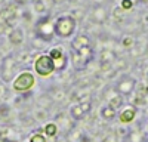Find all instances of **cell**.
Masks as SVG:
<instances>
[{
    "mask_svg": "<svg viewBox=\"0 0 148 142\" xmlns=\"http://www.w3.org/2000/svg\"><path fill=\"white\" fill-rule=\"evenodd\" d=\"M34 9H36V12H45V5H43V2L40 0V2H36L34 3Z\"/></svg>",
    "mask_w": 148,
    "mask_h": 142,
    "instance_id": "obj_17",
    "label": "cell"
},
{
    "mask_svg": "<svg viewBox=\"0 0 148 142\" xmlns=\"http://www.w3.org/2000/svg\"><path fill=\"white\" fill-rule=\"evenodd\" d=\"M70 115L74 118V120H83L86 114L82 111L80 104H74V105H71V108H70Z\"/></svg>",
    "mask_w": 148,
    "mask_h": 142,
    "instance_id": "obj_12",
    "label": "cell"
},
{
    "mask_svg": "<svg viewBox=\"0 0 148 142\" xmlns=\"http://www.w3.org/2000/svg\"><path fill=\"white\" fill-rule=\"evenodd\" d=\"M56 133H58V126L55 123H47L45 126V135L47 138H53L56 136Z\"/></svg>",
    "mask_w": 148,
    "mask_h": 142,
    "instance_id": "obj_13",
    "label": "cell"
},
{
    "mask_svg": "<svg viewBox=\"0 0 148 142\" xmlns=\"http://www.w3.org/2000/svg\"><path fill=\"white\" fill-rule=\"evenodd\" d=\"M77 22L71 15H61L53 22V31L56 37L61 39H70L76 31Z\"/></svg>",
    "mask_w": 148,
    "mask_h": 142,
    "instance_id": "obj_1",
    "label": "cell"
},
{
    "mask_svg": "<svg viewBox=\"0 0 148 142\" xmlns=\"http://www.w3.org/2000/svg\"><path fill=\"white\" fill-rule=\"evenodd\" d=\"M30 142H47L46 136L42 135V133H34L31 138H30Z\"/></svg>",
    "mask_w": 148,
    "mask_h": 142,
    "instance_id": "obj_15",
    "label": "cell"
},
{
    "mask_svg": "<svg viewBox=\"0 0 148 142\" xmlns=\"http://www.w3.org/2000/svg\"><path fill=\"white\" fill-rule=\"evenodd\" d=\"M135 86H136V80H135L133 77H129V76H125L121 77L117 83V93H120L121 96H125V95H130L135 89Z\"/></svg>",
    "mask_w": 148,
    "mask_h": 142,
    "instance_id": "obj_6",
    "label": "cell"
},
{
    "mask_svg": "<svg viewBox=\"0 0 148 142\" xmlns=\"http://www.w3.org/2000/svg\"><path fill=\"white\" fill-rule=\"evenodd\" d=\"M34 70H36V73L39 74L40 77H47V76H51L52 73H55V71H56L55 70L53 59L49 56L47 53L40 55L34 61Z\"/></svg>",
    "mask_w": 148,
    "mask_h": 142,
    "instance_id": "obj_2",
    "label": "cell"
},
{
    "mask_svg": "<svg viewBox=\"0 0 148 142\" xmlns=\"http://www.w3.org/2000/svg\"><path fill=\"white\" fill-rule=\"evenodd\" d=\"M80 108H82V111H83L84 114H88V113H90V110H92V104H90L89 101H82V102H80Z\"/></svg>",
    "mask_w": 148,
    "mask_h": 142,
    "instance_id": "obj_14",
    "label": "cell"
},
{
    "mask_svg": "<svg viewBox=\"0 0 148 142\" xmlns=\"http://www.w3.org/2000/svg\"><path fill=\"white\" fill-rule=\"evenodd\" d=\"M141 2H142V3H148V0H141Z\"/></svg>",
    "mask_w": 148,
    "mask_h": 142,
    "instance_id": "obj_22",
    "label": "cell"
},
{
    "mask_svg": "<svg viewBox=\"0 0 148 142\" xmlns=\"http://www.w3.org/2000/svg\"><path fill=\"white\" fill-rule=\"evenodd\" d=\"M34 83H36V79H34L33 73H30V71H24V73H19L14 79L12 87H14L15 92H28V90L33 89Z\"/></svg>",
    "mask_w": 148,
    "mask_h": 142,
    "instance_id": "obj_3",
    "label": "cell"
},
{
    "mask_svg": "<svg viewBox=\"0 0 148 142\" xmlns=\"http://www.w3.org/2000/svg\"><path fill=\"white\" fill-rule=\"evenodd\" d=\"M15 3H18V5H24V3H27L28 0H14Z\"/></svg>",
    "mask_w": 148,
    "mask_h": 142,
    "instance_id": "obj_19",
    "label": "cell"
},
{
    "mask_svg": "<svg viewBox=\"0 0 148 142\" xmlns=\"http://www.w3.org/2000/svg\"><path fill=\"white\" fill-rule=\"evenodd\" d=\"M0 95H3V86L0 85Z\"/></svg>",
    "mask_w": 148,
    "mask_h": 142,
    "instance_id": "obj_21",
    "label": "cell"
},
{
    "mask_svg": "<svg viewBox=\"0 0 148 142\" xmlns=\"http://www.w3.org/2000/svg\"><path fill=\"white\" fill-rule=\"evenodd\" d=\"M123 104H125V99H123V96H121L120 93H114L113 96L110 98V101H108V105H110V106H113L114 110L121 108Z\"/></svg>",
    "mask_w": 148,
    "mask_h": 142,
    "instance_id": "obj_11",
    "label": "cell"
},
{
    "mask_svg": "<svg viewBox=\"0 0 148 142\" xmlns=\"http://www.w3.org/2000/svg\"><path fill=\"white\" fill-rule=\"evenodd\" d=\"M117 115V110H114L113 106H110L108 104L105 106H102V110H101V117L104 118L105 122H111V120H114Z\"/></svg>",
    "mask_w": 148,
    "mask_h": 142,
    "instance_id": "obj_10",
    "label": "cell"
},
{
    "mask_svg": "<svg viewBox=\"0 0 148 142\" xmlns=\"http://www.w3.org/2000/svg\"><path fill=\"white\" fill-rule=\"evenodd\" d=\"M36 34L39 36L40 39H43L45 42H51L52 37L55 36L53 31V22L49 18H43L36 24Z\"/></svg>",
    "mask_w": 148,
    "mask_h": 142,
    "instance_id": "obj_4",
    "label": "cell"
},
{
    "mask_svg": "<svg viewBox=\"0 0 148 142\" xmlns=\"http://www.w3.org/2000/svg\"><path fill=\"white\" fill-rule=\"evenodd\" d=\"M71 47L74 52H79V51H83L86 47H90V39L88 34H76L71 40Z\"/></svg>",
    "mask_w": 148,
    "mask_h": 142,
    "instance_id": "obj_7",
    "label": "cell"
},
{
    "mask_svg": "<svg viewBox=\"0 0 148 142\" xmlns=\"http://www.w3.org/2000/svg\"><path fill=\"white\" fill-rule=\"evenodd\" d=\"M132 6H133V3L130 2V0H121V9L123 10H129Z\"/></svg>",
    "mask_w": 148,
    "mask_h": 142,
    "instance_id": "obj_16",
    "label": "cell"
},
{
    "mask_svg": "<svg viewBox=\"0 0 148 142\" xmlns=\"http://www.w3.org/2000/svg\"><path fill=\"white\" fill-rule=\"evenodd\" d=\"M9 42L14 46H21L24 43V31L21 28H14L9 33Z\"/></svg>",
    "mask_w": 148,
    "mask_h": 142,
    "instance_id": "obj_9",
    "label": "cell"
},
{
    "mask_svg": "<svg viewBox=\"0 0 148 142\" xmlns=\"http://www.w3.org/2000/svg\"><path fill=\"white\" fill-rule=\"evenodd\" d=\"M55 2H59V0H55Z\"/></svg>",
    "mask_w": 148,
    "mask_h": 142,
    "instance_id": "obj_23",
    "label": "cell"
},
{
    "mask_svg": "<svg viewBox=\"0 0 148 142\" xmlns=\"http://www.w3.org/2000/svg\"><path fill=\"white\" fill-rule=\"evenodd\" d=\"M132 44H133L132 37H125V39H123V46H125V47H130Z\"/></svg>",
    "mask_w": 148,
    "mask_h": 142,
    "instance_id": "obj_18",
    "label": "cell"
},
{
    "mask_svg": "<svg viewBox=\"0 0 148 142\" xmlns=\"http://www.w3.org/2000/svg\"><path fill=\"white\" fill-rule=\"evenodd\" d=\"M16 73V62L12 56H6L2 62V70H0V77L5 83H9L14 80Z\"/></svg>",
    "mask_w": 148,
    "mask_h": 142,
    "instance_id": "obj_5",
    "label": "cell"
},
{
    "mask_svg": "<svg viewBox=\"0 0 148 142\" xmlns=\"http://www.w3.org/2000/svg\"><path fill=\"white\" fill-rule=\"evenodd\" d=\"M135 117H136V110H135L133 106H127V108H125L119 114V120L123 124H127V123L135 120Z\"/></svg>",
    "mask_w": 148,
    "mask_h": 142,
    "instance_id": "obj_8",
    "label": "cell"
},
{
    "mask_svg": "<svg viewBox=\"0 0 148 142\" xmlns=\"http://www.w3.org/2000/svg\"><path fill=\"white\" fill-rule=\"evenodd\" d=\"M130 2H132V3L135 5V3H139V2H141V0H130Z\"/></svg>",
    "mask_w": 148,
    "mask_h": 142,
    "instance_id": "obj_20",
    "label": "cell"
}]
</instances>
